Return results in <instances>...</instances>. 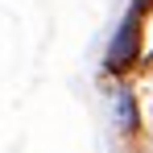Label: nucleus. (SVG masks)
<instances>
[{
	"mask_svg": "<svg viewBox=\"0 0 153 153\" xmlns=\"http://www.w3.org/2000/svg\"><path fill=\"white\" fill-rule=\"evenodd\" d=\"M137 42H141V17L137 13H128L120 29H116V42H112V50H108V71H128L132 66V58H137Z\"/></svg>",
	"mask_w": 153,
	"mask_h": 153,
	"instance_id": "obj_1",
	"label": "nucleus"
},
{
	"mask_svg": "<svg viewBox=\"0 0 153 153\" xmlns=\"http://www.w3.org/2000/svg\"><path fill=\"white\" fill-rule=\"evenodd\" d=\"M116 124L124 128V132L137 124V108H132V95L128 91H116Z\"/></svg>",
	"mask_w": 153,
	"mask_h": 153,
	"instance_id": "obj_2",
	"label": "nucleus"
},
{
	"mask_svg": "<svg viewBox=\"0 0 153 153\" xmlns=\"http://www.w3.org/2000/svg\"><path fill=\"white\" fill-rule=\"evenodd\" d=\"M137 4H153V0H137Z\"/></svg>",
	"mask_w": 153,
	"mask_h": 153,
	"instance_id": "obj_3",
	"label": "nucleus"
}]
</instances>
